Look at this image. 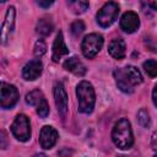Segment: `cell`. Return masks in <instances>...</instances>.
I'll use <instances>...</instances> for the list:
<instances>
[{"label":"cell","mask_w":157,"mask_h":157,"mask_svg":"<svg viewBox=\"0 0 157 157\" xmlns=\"http://www.w3.org/2000/svg\"><path fill=\"white\" fill-rule=\"evenodd\" d=\"M112 140L120 150H129L134 145V136L130 121L125 118L119 119L112 130Z\"/></svg>","instance_id":"2"},{"label":"cell","mask_w":157,"mask_h":157,"mask_svg":"<svg viewBox=\"0 0 157 157\" xmlns=\"http://www.w3.org/2000/svg\"><path fill=\"white\" fill-rule=\"evenodd\" d=\"M12 135L20 141H27L31 137V125L29 119L25 114H18L13 123L11 124Z\"/></svg>","instance_id":"6"},{"label":"cell","mask_w":157,"mask_h":157,"mask_svg":"<svg viewBox=\"0 0 157 157\" xmlns=\"http://www.w3.org/2000/svg\"><path fill=\"white\" fill-rule=\"evenodd\" d=\"M43 70V64L39 59H33L29 60L22 69V76L27 81H33L39 77Z\"/></svg>","instance_id":"11"},{"label":"cell","mask_w":157,"mask_h":157,"mask_svg":"<svg viewBox=\"0 0 157 157\" xmlns=\"http://www.w3.org/2000/svg\"><path fill=\"white\" fill-rule=\"evenodd\" d=\"M33 157H48L47 155H44V153H36Z\"/></svg>","instance_id":"28"},{"label":"cell","mask_w":157,"mask_h":157,"mask_svg":"<svg viewBox=\"0 0 157 157\" xmlns=\"http://www.w3.org/2000/svg\"><path fill=\"white\" fill-rule=\"evenodd\" d=\"M43 98H44V96L39 90H33V91H31L29 93L26 94V103L29 104V105L36 107Z\"/></svg>","instance_id":"18"},{"label":"cell","mask_w":157,"mask_h":157,"mask_svg":"<svg viewBox=\"0 0 157 157\" xmlns=\"http://www.w3.org/2000/svg\"><path fill=\"white\" fill-rule=\"evenodd\" d=\"M64 69L72 72L76 76H83L87 72V69L85 66V64L77 58V56H71L67 58L64 61Z\"/></svg>","instance_id":"13"},{"label":"cell","mask_w":157,"mask_h":157,"mask_svg":"<svg viewBox=\"0 0 157 157\" xmlns=\"http://www.w3.org/2000/svg\"><path fill=\"white\" fill-rule=\"evenodd\" d=\"M139 26H140V18H139L137 13L134 11L125 12L120 18V27L126 33L135 32L139 28Z\"/></svg>","instance_id":"12"},{"label":"cell","mask_w":157,"mask_h":157,"mask_svg":"<svg viewBox=\"0 0 157 157\" xmlns=\"http://www.w3.org/2000/svg\"><path fill=\"white\" fill-rule=\"evenodd\" d=\"M76 96L78 102V110L85 114L92 113L96 103L94 88L88 81H81L76 87Z\"/></svg>","instance_id":"3"},{"label":"cell","mask_w":157,"mask_h":157,"mask_svg":"<svg viewBox=\"0 0 157 157\" xmlns=\"http://www.w3.org/2000/svg\"><path fill=\"white\" fill-rule=\"evenodd\" d=\"M114 78L117 86L124 93H132L134 87L142 82V75L137 67L132 65H128L125 67L114 70Z\"/></svg>","instance_id":"1"},{"label":"cell","mask_w":157,"mask_h":157,"mask_svg":"<svg viewBox=\"0 0 157 157\" xmlns=\"http://www.w3.org/2000/svg\"><path fill=\"white\" fill-rule=\"evenodd\" d=\"M67 6L72 10L74 13H83L88 9V1H81V0H75V1H67Z\"/></svg>","instance_id":"17"},{"label":"cell","mask_w":157,"mask_h":157,"mask_svg":"<svg viewBox=\"0 0 157 157\" xmlns=\"http://www.w3.org/2000/svg\"><path fill=\"white\" fill-rule=\"evenodd\" d=\"M53 28H54V25L49 18H40L37 22L36 32L42 37H47V36H49L52 33Z\"/></svg>","instance_id":"16"},{"label":"cell","mask_w":157,"mask_h":157,"mask_svg":"<svg viewBox=\"0 0 157 157\" xmlns=\"http://www.w3.org/2000/svg\"><path fill=\"white\" fill-rule=\"evenodd\" d=\"M37 4L40 6V7H49L50 5H53V1H37Z\"/></svg>","instance_id":"26"},{"label":"cell","mask_w":157,"mask_h":157,"mask_svg":"<svg viewBox=\"0 0 157 157\" xmlns=\"http://www.w3.org/2000/svg\"><path fill=\"white\" fill-rule=\"evenodd\" d=\"M70 31H71V33H72L75 37H77V36H80V34L85 31V23H83L81 20H77V21H75V22L71 23Z\"/></svg>","instance_id":"22"},{"label":"cell","mask_w":157,"mask_h":157,"mask_svg":"<svg viewBox=\"0 0 157 157\" xmlns=\"http://www.w3.org/2000/svg\"><path fill=\"white\" fill-rule=\"evenodd\" d=\"M9 146V136L5 130H0V150H5Z\"/></svg>","instance_id":"24"},{"label":"cell","mask_w":157,"mask_h":157,"mask_svg":"<svg viewBox=\"0 0 157 157\" xmlns=\"http://www.w3.org/2000/svg\"><path fill=\"white\" fill-rule=\"evenodd\" d=\"M45 52H47V44H45V42H44L43 39L37 40L36 44H34V50H33L34 55H36L37 58H40L42 55L45 54Z\"/></svg>","instance_id":"23"},{"label":"cell","mask_w":157,"mask_h":157,"mask_svg":"<svg viewBox=\"0 0 157 157\" xmlns=\"http://www.w3.org/2000/svg\"><path fill=\"white\" fill-rule=\"evenodd\" d=\"M36 110H37V114L40 117V118H47L48 114H49V105H48V102L45 98H43L37 105H36Z\"/></svg>","instance_id":"21"},{"label":"cell","mask_w":157,"mask_h":157,"mask_svg":"<svg viewBox=\"0 0 157 157\" xmlns=\"http://www.w3.org/2000/svg\"><path fill=\"white\" fill-rule=\"evenodd\" d=\"M144 69L146 71L147 75H150L151 77H156L157 75V63L155 59H150L144 63Z\"/></svg>","instance_id":"20"},{"label":"cell","mask_w":157,"mask_h":157,"mask_svg":"<svg viewBox=\"0 0 157 157\" xmlns=\"http://www.w3.org/2000/svg\"><path fill=\"white\" fill-rule=\"evenodd\" d=\"M15 18H16V10L13 6H9L6 11V16L0 29V42L1 44H6L10 40V37L15 28Z\"/></svg>","instance_id":"8"},{"label":"cell","mask_w":157,"mask_h":157,"mask_svg":"<svg viewBox=\"0 0 157 157\" xmlns=\"http://www.w3.org/2000/svg\"><path fill=\"white\" fill-rule=\"evenodd\" d=\"M54 99L58 113L64 119L67 114V94L61 82H56L54 86Z\"/></svg>","instance_id":"9"},{"label":"cell","mask_w":157,"mask_h":157,"mask_svg":"<svg viewBox=\"0 0 157 157\" xmlns=\"http://www.w3.org/2000/svg\"><path fill=\"white\" fill-rule=\"evenodd\" d=\"M156 88H157V86H155L153 87V91H152V102H153L155 105L157 104V102H156Z\"/></svg>","instance_id":"27"},{"label":"cell","mask_w":157,"mask_h":157,"mask_svg":"<svg viewBox=\"0 0 157 157\" xmlns=\"http://www.w3.org/2000/svg\"><path fill=\"white\" fill-rule=\"evenodd\" d=\"M18 91L13 85L0 82V107L9 109L12 108L18 101Z\"/></svg>","instance_id":"7"},{"label":"cell","mask_w":157,"mask_h":157,"mask_svg":"<svg viewBox=\"0 0 157 157\" xmlns=\"http://www.w3.org/2000/svg\"><path fill=\"white\" fill-rule=\"evenodd\" d=\"M69 54V48L66 47L65 42H64V36H63V32H59L56 34V38L54 40V44H53V61L58 63L61 56Z\"/></svg>","instance_id":"14"},{"label":"cell","mask_w":157,"mask_h":157,"mask_svg":"<svg viewBox=\"0 0 157 157\" xmlns=\"http://www.w3.org/2000/svg\"><path fill=\"white\" fill-rule=\"evenodd\" d=\"M119 13V5L114 1L105 2L97 12V22L102 27H109L118 17Z\"/></svg>","instance_id":"5"},{"label":"cell","mask_w":157,"mask_h":157,"mask_svg":"<svg viewBox=\"0 0 157 157\" xmlns=\"http://www.w3.org/2000/svg\"><path fill=\"white\" fill-rule=\"evenodd\" d=\"M108 52L109 54L117 59V60H121L125 58V54H126V47H125V42L120 38H115L113 39L109 45H108Z\"/></svg>","instance_id":"15"},{"label":"cell","mask_w":157,"mask_h":157,"mask_svg":"<svg viewBox=\"0 0 157 157\" xmlns=\"http://www.w3.org/2000/svg\"><path fill=\"white\" fill-rule=\"evenodd\" d=\"M118 157H125V156H118Z\"/></svg>","instance_id":"29"},{"label":"cell","mask_w":157,"mask_h":157,"mask_svg":"<svg viewBox=\"0 0 157 157\" xmlns=\"http://www.w3.org/2000/svg\"><path fill=\"white\" fill-rule=\"evenodd\" d=\"M72 153H74V151L69 150V148H63V150L59 151V156L60 157H70Z\"/></svg>","instance_id":"25"},{"label":"cell","mask_w":157,"mask_h":157,"mask_svg":"<svg viewBox=\"0 0 157 157\" xmlns=\"http://www.w3.org/2000/svg\"><path fill=\"white\" fill-rule=\"evenodd\" d=\"M137 121L144 128H148L150 126L151 119H150V113H148V110L146 108H141L137 112Z\"/></svg>","instance_id":"19"},{"label":"cell","mask_w":157,"mask_h":157,"mask_svg":"<svg viewBox=\"0 0 157 157\" xmlns=\"http://www.w3.org/2000/svg\"><path fill=\"white\" fill-rule=\"evenodd\" d=\"M58 137H59L58 131L53 126L45 125L40 130V134H39V144H40V146L44 150H49V148H52L56 144Z\"/></svg>","instance_id":"10"},{"label":"cell","mask_w":157,"mask_h":157,"mask_svg":"<svg viewBox=\"0 0 157 157\" xmlns=\"http://www.w3.org/2000/svg\"><path fill=\"white\" fill-rule=\"evenodd\" d=\"M103 43H104L103 37L98 33H91L86 36L81 43V50H82L83 56L87 59L94 58L102 49Z\"/></svg>","instance_id":"4"}]
</instances>
